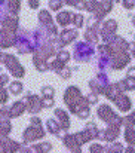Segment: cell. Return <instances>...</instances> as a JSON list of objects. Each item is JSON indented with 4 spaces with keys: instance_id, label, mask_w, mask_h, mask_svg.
Here are the masks:
<instances>
[{
    "instance_id": "e575fe53",
    "label": "cell",
    "mask_w": 135,
    "mask_h": 153,
    "mask_svg": "<svg viewBox=\"0 0 135 153\" xmlns=\"http://www.w3.org/2000/svg\"><path fill=\"white\" fill-rule=\"evenodd\" d=\"M53 94H55V89L50 85H46V86L42 88V95L43 97H53Z\"/></svg>"
},
{
    "instance_id": "5b68a950",
    "label": "cell",
    "mask_w": 135,
    "mask_h": 153,
    "mask_svg": "<svg viewBox=\"0 0 135 153\" xmlns=\"http://www.w3.org/2000/svg\"><path fill=\"white\" fill-rule=\"evenodd\" d=\"M80 98H82V92L77 86H68L64 92V102L67 104V107L70 108L71 113H73L76 104L80 101Z\"/></svg>"
},
{
    "instance_id": "c3c4849f",
    "label": "cell",
    "mask_w": 135,
    "mask_h": 153,
    "mask_svg": "<svg viewBox=\"0 0 135 153\" xmlns=\"http://www.w3.org/2000/svg\"><path fill=\"white\" fill-rule=\"evenodd\" d=\"M126 152H135V150H134V147H132V146H129V147L126 149Z\"/></svg>"
},
{
    "instance_id": "7bdbcfd3",
    "label": "cell",
    "mask_w": 135,
    "mask_h": 153,
    "mask_svg": "<svg viewBox=\"0 0 135 153\" xmlns=\"http://www.w3.org/2000/svg\"><path fill=\"white\" fill-rule=\"evenodd\" d=\"M89 150L90 152H105V147H102V146H99V144H92Z\"/></svg>"
},
{
    "instance_id": "8fae6325",
    "label": "cell",
    "mask_w": 135,
    "mask_h": 153,
    "mask_svg": "<svg viewBox=\"0 0 135 153\" xmlns=\"http://www.w3.org/2000/svg\"><path fill=\"white\" fill-rule=\"evenodd\" d=\"M116 30H117V22L114 19H107L99 27V36L104 39V42H107L111 36L116 34Z\"/></svg>"
},
{
    "instance_id": "bcb514c9",
    "label": "cell",
    "mask_w": 135,
    "mask_h": 153,
    "mask_svg": "<svg viewBox=\"0 0 135 153\" xmlns=\"http://www.w3.org/2000/svg\"><path fill=\"white\" fill-rule=\"evenodd\" d=\"M30 122H31V123H42V120H40V119H39L37 116H31Z\"/></svg>"
},
{
    "instance_id": "d4e9b609",
    "label": "cell",
    "mask_w": 135,
    "mask_h": 153,
    "mask_svg": "<svg viewBox=\"0 0 135 153\" xmlns=\"http://www.w3.org/2000/svg\"><path fill=\"white\" fill-rule=\"evenodd\" d=\"M46 129H47V132H50V134H53V135H56V137H61L59 135V131H61V128H59V125H58V122L55 120V119H47L46 120Z\"/></svg>"
},
{
    "instance_id": "ab89813d",
    "label": "cell",
    "mask_w": 135,
    "mask_h": 153,
    "mask_svg": "<svg viewBox=\"0 0 135 153\" xmlns=\"http://www.w3.org/2000/svg\"><path fill=\"white\" fill-rule=\"evenodd\" d=\"M122 4H123V7L128 9V10H129V9H134L135 7V0H123Z\"/></svg>"
},
{
    "instance_id": "836d02e7",
    "label": "cell",
    "mask_w": 135,
    "mask_h": 153,
    "mask_svg": "<svg viewBox=\"0 0 135 153\" xmlns=\"http://www.w3.org/2000/svg\"><path fill=\"white\" fill-rule=\"evenodd\" d=\"M42 104H43V108H50L55 105V100L53 97H42Z\"/></svg>"
},
{
    "instance_id": "8d00e7d4",
    "label": "cell",
    "mask_w": 135,
    "mask_h": 153,
    "mask_svg": "<svg viewBox=\"0 0 135 153\" xmlns=\"http://www.w3.org/2000/svg\"><path fill=\"white\" fill-rule=\"evenodd\" d=\"M122 150H123V146L120 143H113V146L105 147V152H122Z\"/></svg>"
},
{
    "instance_id": "7dc6e473",
    "label": "cell",
    "mask_w": 135,
    "mask_h": 153,
    "mask_svg": "<svg viewBox=\"0 0 135 153\" xmlns=\"http://www.w3.org/2000/svg\"><path fill=\"white\" fill-rule=\"evenodd\" d=\"M131 52H132V55H134V58H135V42L132 43V48H131Z\"/></svg>"
},
{
    "instance_id": "ba28073f",
    "label": "cell",
    "mask_w": 135,
    "mask_h": 153,
    "mask_svg": "<svg viewBox=\"0 0 135 153\" xmlns=\"http://www.w3.org/2000/svg\"><path fill=\"white\" fill-rule=\"evenodd\" d=\"M68 61H70V52L65 49H59L56 52V58L49 62V70H53L55 73H58L62 67L67 65Z\"/></svg>"
},
{
    "instance_id": "d6a6232c",
    "label": "cell",
    "mask_w": 135,
    "mask_h": 153,
    "mask_svg": "<svg viewBox=\"0 0 135 153\" xmlns=\"http://www.w3.org/2000/svg\"><path fill=\"white\" fill-rule=\"evenodd\" d=\"M64 3H67V4H70V6L79 9V10H82L83 6H85V1L83 0H64Z\"/></svg>"
},
{
    "instance_id": "f6af8a7d",
    "label": "cell",
    "mask_w": 135,
    "mask_h": 153,
    "mask_svg": "<svg viewBox=\"0 0 135 153\" xmlns=\"http://www.w3.org/2000/svg\"><path fill=\"white\" fill-rule=\"evenodd\" d=\"M126 76L135 77V67H129V68H128V74H126Z\"/></svg>"
},
{
    "instance_id": "ac0fdd59",
    "label": "cell",
    "mask_w": 135,
    "mask_h": 153,
    "mask_svg": "<svg viewBox=\"0 0 135 153\" xmlns=\"http://www.w3.org/2000/svg\"><path fill=\"white\" fill-rule=\"evenodd\" d=\"M76 37H77V30L76 28H64L59 33V36H58V39L62 43V46L71 43L73 40H76Z\"/></svg>"
},
{
    "instance_id": "277c9868",
    "label": "cell",
    "mask_w": 135,
    "mask_h": 153,
    "mask_svg": "<svg viewBox=\"0 0 135 153\" xmlns=\"http://www.w3.org/2000/svg\"><path fill=\"white\" fill-rule=\"evenodd\" d=\"M45 129L42 128V123H31L28 128L24 129L22 132V141L25 144H30V143H34L36 140H40L45 137Z\"/></svg>"
},
{
    "instance_id": "681fc988",
    "label": "cell",
    "mask_w": 135,
    "mask_h": 153,
    "mask_svg": "<svg viewBox=\"0 0 135 153\" xmlns=\"http://www.w3.org/2000/svg\"><path fill=\"white\" fill-rule=\"evenodd\" d=\"M132 22H134V25H135V16H132Z\"/></svg>"
},
{
    "instance_id": "4316f807",
    "label": "cell",
    "mask_w": 135,
    "mask_h": 153,
    "mask_svg": "<svg viewBox=\"0 0 135 153\" xmlns=\"http://www.w3.org/2000/svg\"><path fill=\"white\" fill-rule=\"evenodd\" d=\"M22 89H24V86H22L21 82H12V83L9 85V92H10L12 95H19V94L22 92Z\"/></svg>"
},
{
    "instance_id": "9a60e30c",
    "label": "cell",
    "mask_w": 135,
    "mask_h": 153,
    "mask_svg": "<svg viewBox=\"0 0 135 153\" xmlns=\"http://www.w3.org/2000/svg\"><path fill=\"white\" fill-rule=\"evenodd\" d=\"M111 101L117 105V108H119L120 111H128V110H131V107H132V101H131L129 97H126V94H123V92L117 94Z\"/></svg>"
},
{
    "instance_id": "f5cc1de1",
    "label": "cell",
    "mask_w": 135,
    "mask_h": 153,
    "mask_svg": "<svg viewBox=\"0 0 135 153\" xmlns=\"http://www.w3.org/2000/svg\"><path fill=\"white\" fill-rule=\"evenodd\" d=\"M134 42H135V40H134Z\"/></svg>"
},
{
    "instance_id": "603a6c76",
    "label": "cell",
    "mask_w": 135,
    "mask_h": 153,
    "mask_svg": "<svg viewBox=\"0 0 135 153\" xmlns=\"http://www.w3.org/2000/svg\"><path fill=\"white\" fill-rule=\"evenodd\" d=\"M71 18H73V15L68 10H61L59 13H56V22L61 27H67L71 22Z\"/></svg>"
},
{
    "instance_id": "ffe728a7",
    "label": "cell",
    "mask_w": 135,
    "mask_h": 153,
    "mask_svg": "<svg viewBox=\"0 0 135 153\" xmlns=\"http://www.w3.org/2000/svg\"><path fill=\"white\" fill-rule=\"evenodd\" d=\"M85 39L89 43H96L99 39V27L98 25H88L85 31Z\"/></svg>"
},
{
    "instance_id": "44dd1931",
    "label": "cell",
    "mask_w": 135,
    "mask_h": 153,
    "mask_svg": "<svg viewBox=\"0 0 135 153\" xmlns=\"http://www.w3.org/2000/svg\"><path fill=\"white\" fill-rule=\"evenodd\" d=\"M116 85L119 86V89H120L122 92H126V91H134V89H135V77L126 76L123 80L117 82Z\"/></svg>"
},
{
    "instance_id": "ee69618b",
    "label": "cell",
    "mask_w": 135,
    "mask_h": 153,
    "mask_svg": "<svg viewBox=\"0 0 135 153\" xmlns=\"http://www.w3.org/2000/svg\"><path fill=\"white\" fill-rule=\"evenodd\" d=\"M39 6H40V1H39V0H28V7L37 9Z\"/></svg>"
},
{
    "instance_id": "e0dca14e",
    "label": "cell",
    "mask_w": 135,
    "mask_h": 153,
    "mask_svg": "<svg viewBox=\"0 0 135 153\" xmlns=\"http://www.w3.org/2000/svg\"><path fill=\"white\" fill-rule=\"evenodd\" d=\"M21 144L18 141L9 140L7 137H0V152H19Z\"/></svg>"
},
{
    "instance_id": "d6986e66",
    "label": "cell",
    "mask_w": 135,
    "mask_h": 153,
    "mask_svg": "<svg viewBox=\"0 0 135 153\" xmlns=\"http://www.w3.org/2000/svg\"><path fill=\"white\" fill-rule=\"evenodd\" d=\"M27 110V105H25V101H15L10 107H7V113H9V119L10 117H19L24 111Z\"/></svg>"
},
{
    "instance_id": "484cf974",
    "label": "cell",
    "mask_w": 135,
    "mask_h": 153,
    "mask_svg": "<svg viewBox=\"0 0 135 153\" xmlns=\"http://www.w3.org/2000/svg\"><path fill=\"white\" fill-rule=\"evenodd\" d=\"M31 152H39V153H46L52 150V144L49 141H45V143H40V144H33L31 147Z\"/></svg>"
},
{
    "instance_id": "cb8c5ba5",
    "label": "cell",
    "mask_w": 135,
    "mask_h": 153,
    "mask_svg": "<svg viewBox=\"0 0 135 153\" xmlns=\"http://www.w3.org/2000/svg\"><path fill=\"white\" fill-rule=\"evenodd\" d=\"M12 131V123L9 117H0V137H7Z\"/></svg>"
},
{
    "instance_id": "f35d334b",
    "label": "cell",
    "mask_w": 135,
    "mask_h": 153,
    "mask_svg": "<svg viewBox=\"0 0 135 153\" xmlns=\"http://www.w3.org/2000/svg\"><path fill=\"white\" fill-rule=\"evenodd\" d=\"M86 98H88V102H89V104H96V102H98V94L92 91Z\"/></svg>"
},
{
    "instance_id": "1f68e13d",
    "label": "cell",
    "mask_w": 135,
    "mask_h": 153,
    "mask_svg": "<svg viewBox=\"0 0 135 153\" xmlns=\"http://www.w3.org/2000/svg\"><path fill=\"white\" fill-rule=\"evenodd\" d=\"M71 21H73V24H74L77 28H82V27H83V15H82V13H74L73 18H71Z\"/></svg>"
},
{
    "instance_id": "f907efd6",
    "label": "cell",
    "mask_w": 135,
    "mask_h": 153,
    "mask_svg": "<svg viewBox=\"0 0 135 153\" xmlns=\"http://www.w3.org/2000/svg\"><path fill=\"white\" fill-rule=\"evenodd\" d=\"M0 73H1V67H0Z\"/></svg>"
},
{
    "instance_id": "4dcf8cb0",
    "label": "cell",
    "mask_w": 135,
    "mask_h": 153,
    "mask_svg": "<svg viewBox=\"0 0 135 153\" xmlns=\"http://www.w3.org/2000/svg\"><path fill=\"white\" fill-rule=\"evenodd\" d=\"M122 125H125V126H134L135 125V111H132L131 114H128L126 117H123Z\"/></svg>"
},
{
    "instance_id": "8992f818",
    "label": "cell",
    "mask_w": 135,
    "mask_h": 153,
    "mask_svg": "<svg viewBox=\"0 0 135 153\" xmlns=\"http://www.w3.org/2000/svg\"><path fill=\"white\" fill-rule=\"evenodd\" d=\"M129 61H131V55L128 53V51L113 52V55L110 56V67L113 70H122L125 65H128Z\"/></svg>"
},
{
    "instance_id": "83f0119b",
    "label": "cell",
    "mask_w": 135,
    "mask_h": 153,
    "mask_svg": "<svg viewBox=\"0 0 135 153\" xmlns=\"http://www.w3.org/2000/svg\"><path fill=\"white\" fill-rule=\"evenodd\" d=\"M125 140L131 144L135 146V129L132 126H126V131H125Z\"/></svg>"
},
{
    "instance_id": "30bf717a",
    "label": "cell",
    "mask_w": 135,
    "mask_h": 153,
    "mask_svg": "<svg viewBox=\"0 0 135 153\" xmlns=\"http://www.w3.org/2000/svg\"><path fill=\"white\" fill-rule=\"evenodd\" d=\"M15 43H16V31L0 28V48L6 49V48L15 46Z\"/></svg>"
},
{
    "instance_id": "6da1fadb",
    "label": "cell",
    "mask_w": 135,
    "mask_h": 153,
    "mask_svg": "<svg viewBox=\"0 0 135 153\" xmlns=\"http://www.w3.org/2000/svg\"><path fill=\"white\" fill-rule=\"evenodd\" d=\"M0 64H3L9 73H12V76L15 77H24L25 76V68L19 64L18 58L12 53H6V52H0Z\"/></svg>"
},
{
    "instance_id": "52a82bcc",
    "label": "cell",
    "mask_w": 135,
    "mask_h": 153,
    "mask_svg": "<svg viewBox=\"0 0 135 153\" xmlns=\"http://www.w3.org/2000/svg\"><path fill=\"white\" fill-rule=\"evenodd\" d=\"M24 101L27 105V111L31 114H37L40 110H43V104H42V97H37L34 94H31L30 91L25 92Z\"/></svg>"
},
{
    "instance_id": "3957f363",
    "label": "cell",
    "mask_w": 135,
    "mask_h": 153,
    "mask_svg": "<svg viewBox=\"0 0 135 153\" xmlns=\"http://www.w3.org/2000/svg\"><path fill=\"white\" fill-rule=\"evenodd\" d=\"M96 113H98V117H99L101 120H104L105 123H108V125H122L123 117H120V116H119L110 105H107V104L99 105L98 110H96Z\"/></svg>"
},
{
    "instance_id": "816d5d0a",
    "label": "cell",
    "mask_w": 135,
    "mask_h": 153,
    "mask_svg": "<svg viewBox=\"0 0 135 153\" xmlns=\"http://www.w3.org/2000/svg\"><path fill=\"white\" fill-rule=\"evenodd\" d=\"M0 1H6V0H0Z\"/></svg>"
},
{
    "instance_id": "f546056e",
    "label": "cell",
    "mask_w": 135,
    "mask_h": 153,
    "mask_svg": "<svg viewBox=\"0 0 135 153\" xmlns=\"http://www.w3.org/2000/svg\"><path fill=\"white\" fill-rule=\"evenodd\" d=\"M71 71H73V68H70V67H67V65H65V67H62L56 74H58L59 77H62V79H65V80H67V79H70V77H71Z\"/></svg>"
},
{
    "instance_id": "7c38bea8",
    "label": "cell",
    "mask_w": 135,
    "mask_h": 153,
    "mask_svg": "<svg viewBox=\"0 0 135 153\" xmlns=\"http://www.w3.org/2000/svg\"><path fill=\"white\" fill-rule=\"evenodd\" d=\"M120 134V125H108L107 129L104 131H98L96 138L104 140V141H114Z\"/></svg>"
},
{
    "instance_id": "d590c367",
    "label": "cell",
    "mask_w": 135,
    "mask_h": 153,
    "mask_svg": "<svg viewBox=\"0 0 135 153\" xmlns=\"http://www.w3.org/2000/svg\"><path fill=\"white\" fill-rule=\"evenodd\" d=\"M7 100H9V92L1 86V88H0V104H6Z\"/></svg>"
},
{
    "instance_id": "74e56055",
    "label": "cell",
    "mask_w": 135,
    "mask_h": 153,
    "mask_svg": "<svg viewBox=\"0 0 135 153\" xmlns=\"http://www.w3.org/2000/svg\"><path fill=\"white\" fill-rule=\"evenodd\" d=\"M7 13H10L9 10H7V6H6V3L4 1H0V21L7 15Z\"/></svg>"
},
{
    "instance_id": "2e32d148",
    "label": "cell",
    "mask_w": 135,
    "mask_h": 153,
    "mask_svg": "<svg viewBox=\"0 0 135 153\" xmlns=\"http://www.w3.org/2000/svg\"><path fill=\"white\" fill-rule=\"evenodd\" d=\"M55 117L58 119V125L61 128V131H68L70 128V116L65 110L62 108H55Z\"/></svg>"
},
{
    "instance_id": "b9f144b4",
    "label": "cell",
    "mask_w": 135,
    "mask_h": 153,
    "mask_svg": "<svg viewBox=\"0 0 135 153\" xmlns=\"http://www.w3.org/2000/svg\"><path fill=\"white\" fill-rule=\"evenodd\" d=\"M7 82H9V76H7V74H4V73H0V88H1V86H4Z\"/></svg>"
},
{
    "instance_id": "4fadbf2b",
    "label": "cell",
    "mask_w": 135,
    "mask_h": 153,
    "mask_svg": "<svg viewBox=\"0 0 135 153\" xmlns=\"http://www.w3.org/2000/svg\"><path fill=\"white\" fill-rule=\"evenodd\" d=\"M0 24H1V28H6V30H12V31H18L19 30V19L13 13H7L0 21Z\"/></svg>"
},
{
    "instance_id": "7402d4cb",
    "label": "cell",
    "mask_w": 135,
    "mask_h": 153,
    "mask_svg": "<svg viewBox=\"0 0 135 153\" xmlns=\"http://www.w3.org/2000/svg\"><path fill=\"white\" fill-rule=\"evenodd\" d=\"M37 18H39V22H40V25L42 27H50V25H53V19H52V16H50V13L46 10V9H42L40 12H39V15H37Z\"/></svg>"
},
{
    "instance_id": "5bb4252c",
    "label": "cell",
    "mask_w": 135,
    "mask_h": 153,
    "mask_svg": "<svg viewBox=\"0 0 135 153\" xmlns=\"http://www.w3.org/2000/svg\"><path fill=\"white\" fill-rule=\"evenodd\" d=\"M61 140H62V143L65 144V147L68 150H71V152H80V146L82 144L79 143L76 134H65V135L61 137Z\"/></svg>"
},
{
    "instance_id": "60d3db41",
    "label": "cell",
    "mask_w": 135,
    "mask_h": 153,
    "mask_svg": "<svg viewBox=\"0 0 135 153\" xmlns=\"http://www.w3.org/2000/svg\"><path fill=\"white\" fill-rule=\"evenodd\" d=\"M101 3L104 4V7H105L107 12H110L113 9V0H101Z\"/></svg>"
},
{
    "instance_id": "7a4b0ae2",
    "label": "cell",
    "mask_w": 135,
    "mask_h": 153,
    "mask_svg": "<svg viewBox=\"0 0 135 153\" xmlns=\"http://www.w3.org/2000/svg\"><path fill=\"white\" fill-rule=\"evenodd\" d=\"M95 55V49L89 42H79L74 46V52H73V58L79 62H88L90 58Z\"/></svg>"
},
{
    "instance_id": "9c48e42d",
    "label": "cell",
    "mask_w": 135,
    "mask_h": 153,
    "mask_svg": "<svg viewBox=\"0 0 135 153\" xmlns=\"http://www.w3.org/2000/svg\"><path fill=\"white\" fill-rule=\"evenodd\" d=\"M90 89L96 94H105V91L108 89V77L104 73H98L95 79H92L89 82Z\"/></svg>"
},
{
    "instance_id": "f1b7e54d",
    "label": "cell",
    "mask_w": 135,
    "mask_h": 153,
    "mask_svg": "<svg viewBox=\"0 0 135 153\" xmlns=\"http://www.w3.org/2000/svg\"><path fill=\"white\" fill-rule=\"evenodd\" d=\"M49 9L50 10H55V12H59V9L62 7L64 4V0H49Z\"/></svg>"
}]
</instances>
